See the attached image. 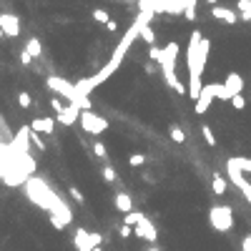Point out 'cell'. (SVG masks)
I'll list each match as a JSON object with an SVG mask.
<instances>
[{
    "mask_svg": "<svg viewBox=\"0 0 251 251\" xmlns=\"http://www.w3.org/2000/svg\"><path fill=\"white\" fill-rule=\"evenodd\" d=\"M25 196L31 199L35 206H40L43 211H48L50 216L61 218L66 226L73 221V211H70V206H68L61 196H58L46 181L38 179V176H31V179L25 181Z\"/></svg>",
    "mask_w": 251,
    "mask_h": 251,
    "instance_id": "1",
    "label": "cell"
},
{
    "mask_svg": "<svg viewBox=\"0 0 251 251\" xmlns=\"http://www.w3.org/2000/svg\"><path fill=\"white\" fill-rule=\"evenodd\" d=\"M209 48H211V40L203 38L201 31L191 33L188 40V50H186V66H188V96L194 98V103L201 96V76H203V68H206V58H209Z\"/></svg>",
    "mask_w": 251,
    "mask_h": 251,
    "instance_id": "2",
    "label": "cell"
},
{
    "mask_svg": "<svg viewBox=\"0 0 251 251\" xmlns=\"http://www.w3.org/2000/svg\"><path fill=\"white\" fill-rule=\"evenodd\" d=\"M176 58H179V43H168V46L164 48V53H161V70H164V78L166 83L173 88L176 93H188V88L179 81V76H176Z\"/></svg>",
    "mask_w": 251,
    "mask_h": 251,
    "instance_id": "3",
    "label": "cell"
},
{
    "mask_svg": "<svg viewBox=\"0 0 251 251\" xmlns=\"http://www.w3.org/2000/svg\"><path fill=\"white\" fill-rule=\"evenodd\" d=\"M48 88L50 91H55V93H61L70 106H78L81 111H91V98L88 96H83L78 88H76V83H68L66 78H58V76H50L48 81Z\"/></svg>",
    "mask_w": 251,
    "mask_h": 251,
    "instance_id": "4",
    "label": "cell"
},
{
    "mask_svg": "<svg viewBox=\"0 0 251 251\" xmlns=\"http://www.w3.org/2000/svg\"><path fill=\"white\" fill-rule=\"evenodd\" d=\"M209 221H211V226H214L216 231L226 234V231H231V226H234V214H231L229 206H214V209L209 211Z\"/></svg>",
    "mask_w": 251,
    "mask_h": 251,
    "instance_id": "5",
    "label": "cell"
},
{
    "mask_svg": "<svg viewBox=\"0 0 251 251\" xmlns=\"http://www.w3.org/2000/svg\"><path fill=\"white\" fill-rule=\"evenodd\" d=\"M81 126L91 136H100L103 131H108V121L103 116H96L93 111H81Z\"/></svg>",
    "mask_w": 251,
    "mask_h": 251,
    "instance_id": "6",
    "label": "cell"
},
{
    "mask_svg": "<svg viewBox=\"0 0 251 251\" xmlns=\"http://www.w3.org/2000/svg\"><path fill=\"white\" fill-rule=\"evenodd\" d=\"M216 91H218V83H209V85H203V88H201V96H199L196 106H194V111H196L199 116L209 111V106L216 100Z\"/></svg>",
    "mask_w": 251,
    "mask_h": 251,
    "instance_id": "7",
    "label": "cell"
},
{
    "mask_svg": "<svg viewBox=\"0 0 251 251\" xmlns=\"http://www.w3.org/2000/svg\"><path fill=\"white\" fill-rule=\"evenodd\" d=\"M226 173H229V179H231V184L236 186L244 194V199L251 203V181H246L244 179V173L236 168V166H231V164H226Z\"/></svg>",
    "mask_w": 251,
    "mask_h": 251,
    "instance_id": "8",
    "label": "cell"
},
{
    "mask_svg": "<svg viewBox=\"0 0 251 251\" xmlns=\"http://www.w3.org/2000/svg\"><path fill=\"white\" fill-rule=\"evenodd\" d=\"M28 146H31V126H20V131L10 143V151L16 156H28Z\"/></svg>",
    "mask_w": 251,
    "mask_h": 251,
    "instance_id": "9",
    "label": "cell"
},
{
    "mask_svg": "<svg viewBox=\"0 0 251 251\" xmlns=\"http://www.w3.org/2000/svg\"><path fill=\"white\" fill-rule=\"evenodd\" d=\"M0 28H3V33L10 38L20 35V20L13 16V13H0Z\"/></svg>",
    "mask_w": 251,
    "mask_h": 251,
    "instance_id": "10",
    "label": "cell"
},
{
    "mask_svg": "<svg viewBox=\"0 0 251 251\" xmlns=\"http://www.w3.org/2000/svg\"><path fill=\"white\" fill-rule=\"evenodd\" d=\"M78 118H81V108H78V106H70V103L55 113V121H61L63 126H73Z\"/></svg>",
    "mask_w": 251,
    "mask_h": 251,
    "instance_id": "11",
    "label": "cell"
},
{
    "mask_svg": "<svg viewBox=\"0 0 251 251\" xmlns=\"http://www.w3.org/2000/svg\"><path fill=\"white\" fill-rule=\"evenodd\" d=\"M134 234L141 236V239H146V241H151V244L158 239V234H156V229H153V224H151L149 218H143L141 224H136V226H134Z\"/></svg>",
    "mask_w": 251,
    "mask_h": 251,
    "instance_id": "12",
    "label": "cell"
},
{
    "mask_svg": "<svg viewBox=\"0 0 251 251\" xmlns=\"http://www.w3.org/2000/svg\"><path fill=\"white\" fill-rule=\"evenodd\" d=\"M224 85H226V91L231 93V98H234V96H241V91H244V78L239 76V73H229L226 81H224Z\"/></svg>",
    "mask_w": 251,
    "mask_h": 251,
    "instance_id": "13",
    "label": "cell"
},
{
    "mask_svg": "<svg viewBox=\"0 0 251 251\" xmlns=\"http://www.w3.org/2000/svg\"><path fill=\"white\" fill-rule=\"evenodd\" d=\"M211 16H214L216 20H224V23H229V25H234L236 20H239V16H236L234 10L224 8V5H214V8H211Z\"/></svg>",
    "mask_w": 251,
    "mask_h": 251,
    "instance_id": "14",
    "label": "cell"
},
{
    "mask_svg": "<svg viewBox=\"0 0 251 251\" xmlns=\"http://www.w3.org/2000/svg\"><path fill=\"white\" fill-rule=\"evenodd\" d=\"M33 131H40V134H53L55 131V118H35L31 123Z\"/></svg>",
    "mask_w": 251,
    "mask_h": 251,
    "instance_id": "15",
    "label": "cell"
},
{
    "mask_svg": "<svg viewBox=\"0 0 251 251\" xmlns=\"http://www.w3.org/2000/svg\"><path fill=\"white\" fill-rule=\"evenodd\" d=\"M116 206H118V211H123V214L134 211V201H131V196L123 194V191H118V194H116Z\"/></svg>",
    "mask_w": 251,
    "mask_h": 251,
    "instance_id": "16",
    "label": "cell"
},
{
    "mask_svg": "<svg viewBox=\"0 0 251 251\" xmlns=\"http://www.w3.org/2000/svg\"><path fill=\"white\" fill-rule=\"evenodd\" d=\"M229 164L231 166H236L241 173H251V158H246V156H236V158H229Z\"/></svg>",
    "mask_w": 251,
    "mask_h": 251,
    "instance_id": "17",
    "label": "cell"
},
{
    "mask_svg": "<svg viewBox=\"0 0 251 251\" xmlns=\"http://www.w3.org/2000/svg\"><path fill=\"white\" fill-rule=\"evenodd\" d=\"M100 244V234H88V239L78 246V251H93Z\"/></svg>",
    "mask_w": 251,
    "mask_h": 251,
    "instance_id": "18",
    "label": "cell"
},
{
    "mask_svg": "<svg viewBox=\"0 0 251 251\" xmlns=\"http://www.w3.org/2000/svg\"><path fill=\"white\" fill-rule=\"evenodd\" d=\"M226 186H229L226 179H221L218 173H214V194H216V196H224V194H226Z\"/></svg>",
    "mask_w": 251,
    "mask_h": 251,
    "instance_id": "19",
    "label": "cell"
},
{
    "mask_svg": "<svg viewBox=\"0 0 251 251\" xmlns=\"http://www.w3.org/2000/svg\"><path fill=\"white\" fill-rule=\"evenodd\" d=\"M236 8H239V13H241L244 20H251V0H239Z\"/></svg>",
    "mask_w": 251,
    "mask_h": 251,
    "instance_id": "20",
    "label": "cell"
},
{
    "mask_svg": "<svg viewBox=\"0 0 251 251\" xmlns=\"http://www.w3.org/2000/svg\"><path fill=\"white\" fill-rule=\"evenodd\" d=\"M25 50L31 53L33 58H38V55L43 53V48H40V40H38V38H31V40H28V46H25Z\"/></svg>",
    "mask_w": 251,
    "mask_h": 251,
    "instance_id": "21",
    "label": "cell"
},
{
    "mask_svg": "<svg viewBox=\"0 0 251 251\" xmlns=\"http://www.w3.org/2000/svg\"><path fill=\"white\" fill-rule=\"evenodd\" d=\"M143 218H146V216H143L141 211H131V214H126V224H128V226H136V224H141Z\"/></svg>",
    "mask_w": 251,
    "mask_h": 251,
    "instance_id": "22",
    "label": "cell"
},
{
    "mask_svg": "<svg viewBox=\"0 0 251 251\" xmlns=\"http://www.w3.org/2000/svg\"><path fill=\"white\" fill-rule=\"evenodd\" d=\"M141 38H143L146 43H149V46H153V43H156V33H153V28H151V25H146L143 31H141Z\"/></svg>",
    "mask_w": 251,
    "mask_h": 251,
    "instance_id": "23",
    "label": "cell"
},
{
    "mask_svg": "<svg viewBox=\"0 0 251 251\" xmlns=\"http://www.w3.org/2000/svg\"><path fill=\"white\" fill-rule=\"evenodd\" d=\"M31 143L35 146V149H38L40 153H43V151H46V143H43V138L38 136V131H33V128H31Z\"/></svg>",
    "mask_w": 251,
    "mask_h": 251,
    "instance_id": "24",
    "label": "cell"
},
{
    "mask_svg": "<svg viewBox=\"0 0 251 251\" xmlns=\"http://www.w3.org/2000/svg\"><path fill=\"white\" fill-rule=\"evenodd\" d=\"M168 131H171V138H173L176 143H184V141H186V134H184V131H181L179 126H171Z\"/></svg>",
    "mask_w": 251,
    "mask_h": 251,
    "instance_id": "25",
    "label": "cell"
},
{
    "mask_svg": "<svg viewBox=\"0 0 251 251\" xmlns=\"http://www.w3.org/2000/svg\"><path fill=\"white\" fill-rule=\"evenodd\" d=\"M201 134H203V138H206V143H209V146H216V136H214L211 126H201Z\"/></svg>",
    "mask_w": 251,
    "mask_h": 251,
    "instance_id": "26",
    "label": "cell"
},
{
    "mask_svg": "<svg viewBox=\"0 0 251 251\" xmlns=\"http://www.w3.org/2000/svg\"><path fill=\"white\" fill-rule=\"evenodd\" d=\"M93 20H98V23H108V20H111V18H108V10L96 8V10H93Z\"/></svg>",
    "mask_w": 251,
    "mask_h": 251,
    "instance_id": "27",
    "label": "cell"
},
{
    "mask_svg": "<svg viewBox=\"0 0 251 251\" xmlns=\"http://www.w3.org/2000/svg\"><path fill=\"white\" fill-rule=\"evenodd\" d=\"M161 53H164V48H158V46H151V48H149V58H151V61H156V63L161 61Z\"/></svg>",
    "mask_w": 251,
    "mask_h": 251,
    "instance_id": "28",
    "label": "cell"
},
{
    "mask_svg": "<svg viewBox=\"0 0 251 251\" xmlns=\"http://www.w3.org/2000/svg\"><path fill=\"white\" fill-rule=\"evenodd\" d=\"M18 100H20V106H23V108H31V103H33V98L28 96L25 91H20V93H18Z\"/></svg>",
    "mask_w": 251,
    "mask_h": 251,
    "instance_id": "29",
    "label": "cell"
},
{
    "mask_svg": "<svg viewBox=\"0 0 251 251\" xmlns=\"http://www.w3.org/2000/svg\"><path fill=\"white\" fill-rule=\"evenodd\" d=\"M143 161H146L143 153H134V156L128 158V164H131V166H143Z\"/></svg>",
    "mask_w": 251,
    "mask_h": 251,
    "instance_id": "30",
    "label": "cell"
},
{
    "mask_svg": "<svg viewBox=\"0 0 251 251\" xmlns=\"http://www.w3.org/2000/svg\"><path fill=\"white\" fill-rule=\"evenodd\" d=\"M231 106H234L236 111H241V108L246 106V100H244V96H234V98H231Z\"/></svg>",
    "mask_w": 251,
    "mask_h": 251,
    "instance_id": "31",
    "label": "cell"
},
{
    "mask_svg": "<svg viewBox=\"0 0 251 251\" xmlns=\"http://www.w3.org/2000/svg\"><path fill=\"white\" fill-rule=\"evenodd\" d=\"M93 153H96L98 158H106V146H103L100 141H98V143H93Z\"/></svg>",
    "mask_w": 251,
    "mask_h": 251,
    "instance_id": "32",
    "label": "cell"
},
{
    "mask_svg": "<svg viewBox=\"0 0 251 251\" xmlns=\"http://www.w3.org/2000/svg\"><path fill=\"white\" fill-rule=\"evenodd\" d=\"M85 239H88V231H85V229H78V231H76V249H78Z\"/></svg>",
    "mask_w": 251,
    "mask_h": 251,
    "instance_id": "33",
    "label": "cell"
},
{
    "mask_svg": "<svg viewBox=\"0 0 251 251\" xmlns=\"http://www.w3.org/2000/svg\"><path fill=\"white\" fill-rule=\"evenodd\" d=\"M103 179H106L108 184H111V181H116V168L106 166V168H103Z\"/></svg>",
    "mask_w": 251,
    "mask_h": 251,
    "instance_id": "34",
    "label": "cell"
},
{
    "mask_svg": "<svg viewBox=\"0 0 251 251\" xmlns=\"http://www.w3.org/2000/svg\"><path fill=\"white\" fill-rule=\"evenodd\" d=\"M31 61H33V55L23 48V50H20V63H23V66H31Z\"/></svg>",
    "mask_w": 251,
    "mask_h": 251,
    "instance_id": "35",
    "label": "cell"
},
{
    "mask_svg": "<svg viewBox=\"0 0 251 251\" xmlns=\"http://www.w3.org/2000/svg\"><path fill=\"white\" fill-rule=\"evenodd\" d=\"M118 234H121V239H128V236L134 234V226H128V224H123V226H121V231H118Z\"/></svg>",
    "mask_w": 251,
    "mask_h": 251,
    "instance_id": "36",
    "label": "cell"
},
{
    "mask_svg": "<svg viewBox=\"0 0 251 251\" xmlns=\"http://www.w3.org/2000/svg\"><path fill=\"white\" fill-rule=\"evenodd\" d=\"M241 251H251V234H249L246 239L241 241Z\"/></svg>",
    "mask_w": 251,
    "mask_h": 251,
    "instance_id": "37",
    "label": "cell"
},
{
    "mask_svg": "<svg viewBox=\"0 0 251 251\" xmlns=\"http://www.w3.org/2000/svg\"><path fill=\"white\" fill-rule=\"evenodd\" d=\"M106 31H108V33H116V31H118V23H116V20H108V23H106Z\"/></svg>",
    "mask_w": 251,
    "mask_h": 251,
    "instance_id": "38",
    "label": "cell"
},
{
    "mask_svg": "<svg viewBox=\"0 0 251 251\" xmlns=\"http://www.w3.org/2000/svg\"><path fill=\"white\" fill-rule=\"evenodd\" d=\"M70 196H73V199H76V201H81V203H83V194H81V191H78V188H70Z\"/></svg>",
    "mask_w": 251,
    "mask_h": 251,
    "instance_id": "39",
    "label": "cell"
},
{
    "mask_svg": "<svg viewBox=\"0 0 251 251\" xmlns=\"http://www.w3.org/2000/svg\"><path fill=\"white\" fill-rule=\"evenodd\" d=\"M123 3H138V0H123Z\"/></svg>",
    "mask_w": 251,
    "mask_h": 251,
    "instance_id": "40",
    "label": "cell"
},
{
    "mask_svg": "<svg viewBox=\"0 0 251 251\" xmlns=\"http://www.w3.org/2000/svg\"><path fill=\"white\" fill-rule=\"evenodd\" d=\"M206 3H211V5H216V0H206Z\"/></svg>",
    "mask_w": 251,
    "mask_h": 251,
    "instance_id": "41",
    "label": "cell"
},
{
    "mask_svg": "<svg viewBox=\"0 0 251 251\" xmlns=\"http://www.w3.org/2000/svg\"><path fill=\"white\" fill-rule=\"evenodd\" d=\"M149 251H161V249H156V246H151V249H149Z\"/></svg>",
    "mask_w": 251,
    "mask_h": 251,
    "instance_id": "42",
    "label": "cell"
},
{
    "mask_svg": "<svg viewBox=\"0 0 251 251\" xmlns=\"http://www.w3.org/2000/svg\"><path fill=\"white\" fill-rule=\"evenodd\" d=\"M3 35H5V33H3V28H0V38H3Z\"/></svg>",
    "mask_w": 251,
    "mask_h": 251,
    "instance_id": "43",
    "label": "cell"
}]
</instances>
